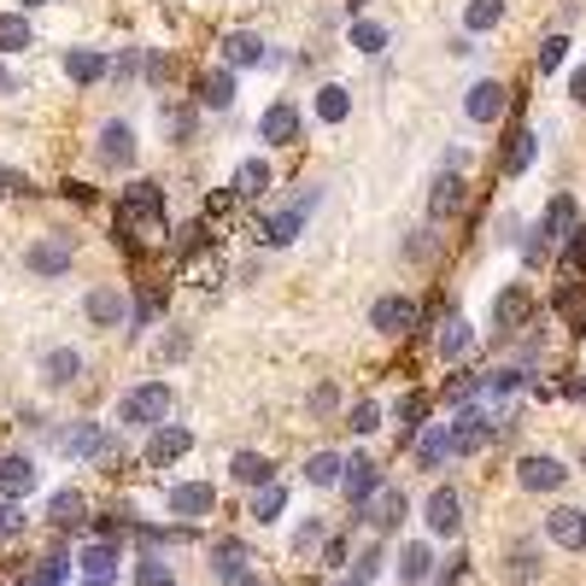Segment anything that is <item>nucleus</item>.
I'll use <instances>...</instances> for the list:
<instances>
[{
  "instance_id": "25",
  "label": "nucleus",
  "mask_w": 586,
  "mask_h": 586,
  "mask_svg": "<svg viewBox=\"0 0 586 586\" xmlns=\"http://www.w3.org/2000/svg\"><path fill=\"white\" fill-rule=\"evenodd\" d=\"M340 475H347V458H335V452L305 458V481H312V487H340Z\"/></svg>"
},
{
  "instance_id": "60",
  "label": "nucleus",
  "mask_w": 586,
  "mask_h": 586,
  "mask_svg": "<svg viewBox=\"0 0 586 586\" xmlns=\"http://www.w3.org/2000/svg\"><path fill=\"white\" fill-rule=\"evenodd\" d=\"M581 470H586V452H581Z\"/></svg>"
},
{
  "instance_id": "12",
  "label": "nucleus",
  "mask_w": 586,
  "mask_h": 586,
  "mask_svg": "<svg viewBox=\"0 0 586 586\" xmlns=\"http://www.w3.org/2000/svg\"><path fill=\"white\" fill-rule=\"evenodd\" d=\"M77 563H82V586H112V575H117V563H124V557H117L112 540H100V545L82 551Z\"/></svg>"
},
{
  "instance_id": "31",
  "label": "nucleus",
  "mask_w": 586,
  "mask_h": 586,
  "mask_svg": "<svg viewBox=\"0 0 586 586\" xmlns=\"http://www.w3.org/2000/svg\"><path fill=\"white\" fill-rule=\"evenodd\" d=\"M212 568H217L223 581L247 575V545H240V540H223V545H212Z\"/></svg>"
},
{
  "instance_id": "3",
  "label": "nucleus",
  "mask_w": 586,
  "mask_h": 586,
  "mask_svg": "<svg viewBox=\"0 0 586 586\" xmlns=\"http://www.w3.org/2000/svg\"><path fill=\"white\" fill-rule=\"evenodd\" d=\"M24 270L30 275H65L71 270V235H47L24 252Z\"/></svg>"
},
{
  "instance_id": "46",
  "label": "nucleus",
  "mask_w": 586,
  "mask_h": 586,
  "mask_svg": "<svg viewBox=\"0 0 586 586\" xmlns=\"http://www.w3.org/2000/svg\"><path fill=\"white\" fill-rule=\"evenodd\" d=\"M188 352H194V340H188V329H177V335H165V340H159V364H182Z\"/></svg>"
},
{
  "instance_id": "11",
  "label": "nucleus",
  "mask_w": 586,
  "mask_h": 586,
  "mask_svg": "<svg viewBox=\"0 0 586 586\" xmlns=\"http://www.w3.org/2000/svg\"><path fill=\"white\" fill-rule=\"evenodd\" d=\"M340 487H347L352 510H364V505H370V493L382 487V470H375L370 458H347V475H340Z\"/></svg>"
},
{
  "instance_id": "7",
  "label": "nucleus",
  "mask_w": 586,
  "mask_h": 586,
  "mask_svg": "<svg viewBox=\"0 0 586 586\" xmlns=\"http://www.w3.org/2000/svg\"><path fill=\"white\" fill-rule=\"evenodd\" d=\"M545 533H551V545H563V551H586V510L557 505L545 516Z\"/></svg>"
},
{
  "instance_id": "9",
  "label": "nucleus",
  "mask_w": 586,
  "mask_h": 586,
  "mask_svg": "<svg viewBox=\"0 0 586 586\" xmlns=\"http://www.w3.org/2000/svg\"><path fill=\"white\" fill-rule=\"evenodd\" d=\"M533 317V293L528 288H505V293H498V300H493V329H522V323Z\"/></svg>"
},
{
  "instance_id": "22",
  "label": "nucleus",
  "mask_w": 586,
  "mask_h": 586,
  "mask_svg": "<svg viewBox=\"0 0 586 586\" xmlns=\"http://www.w3.org/2000/svg\"><path fill=\"white\" fill-rule=\"evenodd\" d=\"M264 59V42L252 36V30H235L229 42H223V65H229V71H240V65H258Z\"/></svg>"
},
{
  "instance_id": "10",
  "label": "nucleus",
  "mask_w": 586,
  "mask_h": 586,
  "mask_svg": "<svg viewBox=\"0 0 586 586\" xmlns=\"http://www.w3.org/2000/svg\"><path fill=\"white\" fill-rule=\"evenodd\" d=\"M505 100H510V89L487 77V82H475V89H470V100H463V112H470L475 124H493V117H505Z\"/></svg>"
},
{
  "instance_id": "57",
  "label": "nucleus",
  "mask_w": 586,
  "mask_h": 586,
  "mask_svg": "<svg viewBox=\"0 0 586 586\" xmlns=\"http://www.w3.org/2000/svg\"><path fill=\"white\" fill-rule=\"evenodd\" d=\"M0 188H24L19 177H12V170H0Z\"/></svg>"
},
{
  "instance_id": "37",
  "label": "nucleus",
  "mask_w": 586,
  "mask_h": 586,
  "mask_svg": "<svg viewBox=\"0 0 586 586\" xmlns=\"http://www.w3.org/2000/svg\"><path fill=\"white\" fill-rule=\"evenodd\" d=\"M463 352H470V323H446V329H440V358H446V364H452V358H463Z\"/></svg>"
},
{
  "instance_id": "27",
  "label": "nucleus",
  "mask_w": 586,
  "mask_h": 586,
  "mask_svg": "<svg viewBox=\"0 0 586 586\" xmlns=\"http://www.w3.org/2000/svg\"><path fill=\"white\" fill-rule=\"evenodd\" d=\"M428 575H435V551H428V545H405L399 551V581L405 586H422Z\"/></svg>"
},
{
  "instance_id": "38",
  "label": "nucleus",
  "mask_w": 586,
  "mask_h": 586,
  "mask_svg": "<svg viewBox=\"0 0 586 586\" xmlns=\"http://www.w3.org/2000/svg\"><path fill=\"white\" fill-rule=\"evenodd\" d=\"M270 188V165H258V159H247L235 170V194H264Z\"/></svg>"
},
{
  "instance_id": "20",
  "label": "nucleus",
  "mask_w": 586,
  "mask_h": 586,
  "mask_svg": "<svg viewBox=\"0 0 586 586\" xmlns=\"http://www.w3.org/2000/svg\"><path fill=\"white\" fill-rule=\"evenodd\" d=\"M42 375H47V387H71L77 375H82V352H71V347H54L42 358Z\"/></svg>"
},
{
  "instance_id": "59",
  "label": "nucleus",
  "mask_w": 586,
  "mask_h": 586,
  "mask_svg": "<svg viewBox=\"0 0 586 586\" xmlns=\"http://www.w3.org/2000/svg\"><path fill=\"white\" fill-rule=\"evenodd\" d=\"M24 7H47V0H24Z\"/></svg>"
},
{
  "instance_id": "4",
  "label": "nucleus",
  "mask_w": 586,
  "mask_h": 586,
  "mask_svg": "<svg viewBox=\"0 0 586 586\" xmlns=\"http://www.w3.org/2000/svg\"><path fill=\"white\" fill-rule=\"evenodd\" d=\"M516 481H522L528 493H557L563 481H568V470L557 458H545V452H528L522 463H516Z\"/></svg>"
},
{
  "instance_id": "36",
  "label": "nucleus",
  "mask_w": 586,
  "mask_h": 586,
  "mask_svg": "<svg viewBox=\"0 0 586 586\" xmlns=\"http://www.w3.org/2000/svg\"><path fill=\"white\" fill-rule=\"evenodd\" d=\"M347 112H352V94H347V89H335V82H329V89L317 94V117H323V124H340V117H347Z\"/></svg>"
},
{
  "instance_id": "55",
  "label": "nucleus",
  "mask_w": 586,
  "mask_h": 586,
  "mask_svg": "<svg viewBox=\"0 0 586 586\" xmlns=\"http://www.w3.org/2000/svg\"><path fill=\"white\" fill-rule=\"evenodd\" d=\"M568 94H575V100H581V106H586V65H581V71H575V77H568Z\"/></svg>"
},
{
  "instance_id": "5",
  "label": "nucleus",
  "mask_w": 586,
  "mask_h": 586,
  "mask_svg": "<svg viewBox=\"0 0 586 586\" xmlns=\"http://www.w3.org/2000/svg\"><path fill=\"white\" fill-rule=\"evenodd\" d=\"M370 323H375L382 335L417 329V300H405V293H387V300H375V305H370Z\"/></svg>"
},
{
  "instance_id": "50",
  "label": "nucleus",
  "mask_w": 586,
  "mask_h": 586,
  "mask_svg": "<svg viewBox=\"0 0 586 586\" xmlns=\"http://www.w3.org/2000/svg\"><path fill=\"white\" fill-rule=\"evenodd\" d=\"M422 393H405V405H399V428H405V435H410V428H417V417H422Z\"/></svg>"
},
{
  "instance_id": "42",
  "label": "nucleus",
  "mask_w": 586,
  "mask_h": 586,
  "mask_svg": "<svg viewBox=\"0 0 586 586\" xmlns=\"http://www.w3.org/2000/svg\"><path fill=\"white\" fill-rule=\"evenodd\" d=\"M382 563H387V557H382V545H370L364 557H358V568H352V575L340 581V586H370L375 575H382Z\"/></svg>"
},
{
  "instance_id": "56",
  "label": "nucleus",
  "mask_w": 586,
  "mask_h": 586,
  "mask_svg": "<svg viewBox=\"0 0 586 586\" xmlns=\"http://www.w3.org/2000/svg\"><path fill=\"white\" fill-rule=\"evenodd\" d=\"M223 586H264V581H258L252 568H247V575H235V581H223Z\"/></svg>"
},
{
  "instance_id": "43",
  "label": "nucleus",
  "mask_w": 586,
  "mask_h": 586,
  "mask_svg": "<svg viewBox=\"0 0 586 586\" xmlns=\"http://www.w3.org/2000/svg\"><path fill=\"white\" fill-rule=\"evenodd\" d=\"M352 47H358V54H382V47H387V30L358 19V24H352Z\"/></svg>"
},
{
  "instance_id": "19",
  "label": "nucleus",
  "mask_w": 586,
  "mask_h": 586,
  "mask_svg": "<svg viewBox=\"0 0 586 586\" xmlns=\"http://www.w3.org/2000/svg\"><path fill=\"white\" fill-rule=\"evenodd\" d=\"M124 317H129V305H124V293H117V288H94V293H89V323H100V329H117Z\"/></svg>"
},
{
  "instance_id": "30",
  "label": "nucleus",
  "mask_w": 586,
  "mask_h": 586,
  "mask_svg": "<svg viewBox=\"0 0 586 586\" xmlns=\"http://www.w3.org/2000/svg\"><path fill=\"white\" fill-rule=\"evenodd\" d=\"M428 212H435V217H458L463 212V182L458 177H440L435 194H428Z\"/></svg>"
},
{
  "instance_id": "1",
  "label": "nucleus",
  "mask_w": 586,
  "mask_h": 586,
  "mask_svg": "<svg viewBox=\"0 0 586 586\" xmlns=\"http://www.w3.org/2000/svg\"><path fill=\"white\" fill-rule=\"evenodd\" d=\"M170 417V387L165 382H147V387H129L117 399V422L124 428H159Z\"/></svg>"
},
{
  "instance_id": "44",
  "label": "nucleus",
  "mask_w": 586,
  "mask_h": 586,
  "mask_svg": "<svg viewBox=\"0 0 586 586\" xmlns=\"http://www.w3.org/2000/svg\"><path fill=\"white\" fill-rule=\"evenodd\" d=\"M47 516H54L59 528H71V522H82V498H77V493H54V505H47Z\"/></svg>"
},
{
  "instance_id": "26",
  "label": "nucleus",
  "mask_w": 586,
  "mask_h": 586,
  "mask_svg": "<svg viewBox=\"0 0 586 586\" xmlns=\"http://www.w3.org/2000/svg\"><path fill=\"white\" fill-rule=\"evenodd\" d=\"M568 229H575V200L568 194H557L545 205V223H540V240H563Z\"/></svg>"
},
{
  "instance_id": "51",
  "label": "nucleus",
  "mask_w": 586,
  "mask_h": 586,
  "mask_svg": "<svg viewBox=\"0 0 586 586\" xmlns=\"http://www.w3.org/2000/svg\"><path fill=\"white\" fill-rule=\"evenodd\" d=\"M12 533H24V516H19V505H0V540H12Z\"/></svg>"
},
{
  "instance_id": "28",
  "label": "nucleus",
  "mask_w": 586,
  "mask_h": 586,
  "mask_svg": "<svg viewBox=\"0 0 586 586\" xmlns=\"http://www.w3.org/2000/svg\"><path fill=\"white\" fill-rule=\"evenodd\" d=\"M300 229H305V205H293V212L270 217V223H264V229H258V235H264V247H288V240L300 235Z\"/></svg>"
},
{
  "instance_id": "33",
  "label": "nucleus",
  "mask_w": 586,
  "mask_h": 586,
  "mask_svg": "<svg viewBox=\"0 0 586 586\" xmlns=\"http://www.w3.org/2000/svg\"><path fill=\"white\" fill-rule=\"evenodd\" d=\"M498 19H505V0H470V7H463V30H470V36L493 30Z\"/></svg>"
},
{
  "instance_id": "8",
  "label": "nucleus",
  "mask_w": 586,
  "mask_h": 586,
  "mask_svg": "<svg viewBox=\"0 0 586 586\" xmlns=\"http://www.w3.org/2000/svg\"><path fill=\"white\" fill-rule=\"evenodd\" d=\"M170 516H212L217 510V487L212 481H182V487H170Z\"/></svg>"
},
{
  "instance_id": "15",
  "label": "nucleus",
  "mask_w": 586,
  "mask_h": 586,
  "mask_svg": "<svg viewBox=\"0 0 586 586\" xmlns=\"http://www.w3.org/2000/svg\"><path fill=\"white\" fill-rule=\"evenodd\" d=\"M258 135H264V142H275V147H288L293 135H300V112H293L288 100H275V106L258 117Z\"/></svg>"
},
{
  "instance_id": "13",
  "label": "nucleus",
  "mask_w": 586,
  "mask_h": 586,
  "mask_svg": "<svg viewBox=\"0 0 586 586\" xmlns=\"http://www.w3.org/2000/svg\"><path fill=\"white\" fill-rule=\"evenodd\" d=\"M36 463L30 458H0V498H30L36 493Z\"/></svg>"
},
{
  "instance_id": "18",
  "label": "nucleus",
  "mask_w": 586,
  "mask_h": 586,
  "mask_svg": "<svg viewBox=\"0 0 586 586\" xmlns=\"http://www.w3.org/2000/svg\"><path fill=\"white\" fill-rule=\"evenodd\" d=\"M100 159L117 165V170L135 165V129L129 124H106V129H100Z\"/></svg>"
},
{
  "instance_id": "53",
  "label": "nucleus",
  "mask_w": 586,
  "mask_h": 586,
  "mask_svg": "<svg viewBox=\"0 0 586 586\" xmlns=\"http://www.w3.org/2000/svg\"><path fill=\"white\" fill-rule=\"evenodd\" d=\"M159 117H165V129L177 135V142H188V135H194V117H188V112H159Z\"/></svg>"
},
{
  "instance_id": "21",
  "label": "nucleus",
  "mask_w": 586,
  "mask_h": 586,
  "mask_svg": "<svg viewBox=\"0 0 586 586\" xmlns=\"http://www.w3.org/2000/svg\"><path fill=\"white\" fill-rule=\"evenodd\" d=\"M229 475L240 481V487H270V481H275V463L270 458H258V452H235V463H229Z\"/></svg>"
},
{
  "instance_id": "47",
  "label": "nucleus",
  "mask_w": 586,
  "mask_h": 586,
  "mask_svg": "<svg viewBox=\"0 0 586 586\" xmlns=\"http://www.w3.org/2000/svg\"><path fill=\"white\" fill-rule=\"evenodd\" d=\"M317 545H323V522H312V516H305V522L293 528V551L305 557V551H317Z\"/></svg>"
},
{
  "instance_id": "23",
  "label": "nucleus",
  "mask_w": 586,
  "mask_h": 586,
  "mask_svg": "<svg viewBox=\"0 0 586 586\" xmlns=\"http://www.w3.org/2000/svg\"><path fill=\"white\" fill-rule=\"evenodd\" d=\"M200 106L229 112V106H235V77H229V71H205V77H200Z\"/></svg>"
},
{
  "instance_id": "49",
  "label": "nucleus",
  "mask_w": 586,
  "mask_h": 586,
  "mask_svg": "<svg viewBox=\"0 0 586 586\" xmlns=\"http://www.w3.org/2000/svg\"><path fill=\"white\" fill-rule=\"evenodd\" d=\"M563 59H568V42H563V36H551V42L540 47V71H557Z\"/></svg>"
},
{
  "instance_id": "35",
  "label": "nucleus",
  "mask_w": 586,
  "mask_h": 586,
  "mask_svg": "<svg viewBox=\"0 0 586 586\" xmlns=\"http://www.w3.org/2000/svg\"><path fill=\"white\" fill-rule=\"evenodd\" d=\"M124 212H129V217H159V212H165L159 188H153V182H135V188H129V205H124Z\"/></svg>"
},
{
  "instance_id": "2",
  "label": "nucleus",
  "mask_w": 586,
  "mask_h": 586,
  "mask_svg": "<svg viewBox=\"0 0 586 586\" xmlns=\"http://www.w3.org/2000/svg\"><path fill=\"white\" fill-rule=\"evenodd\" d=\"M493 435H498V422L487 417V410H463V417L452 422V458H475Z\"/></svg>"
},
{
  "instance_id": "34",
  "label": "nucleus",
  "mask_w": 586,
  "mask_h": 586,
  "mask_svg": "<svg viewBox=\"0 0 586 586\" xmlns=\"http://www.w3.org/2000/svg\"><path fill=\"white\" fill-rule=\"evenodd\" d=\"M65 77H71V82H100V77H106V59L89 54V47H77V54H65Z\"/></svg>"
},
{
  "instance_id": "16",
  "label": "nucleus",
  "mask_w": 586,
  "mask_h": 586,
  "mask_svg": "<svg viewBox=\"0 0 586 586\" xmlns=\"http://www.w3.org/2000/svg\"><path fill=\"white\" fill-rule=\"evenodd\" d=\"M188 446H194V435H188V428H177V422H159L153 428V446H147V458L153 463H177Z\"/></svg>"
},
{
  "instance_id": "24",
  "label": "nucleus",
  "mask_w": 586,
  "mask_h": 586,
  "mask_svg": "<svg viewBox=\"0 0 586 586\" xmlns=\"http://www.w3.org/2000/svg\"><path fill=\"white\" fill-rule=\"evenodd\" d=\"M440 458H452V422H435V428L417 440V463H422V470H435Z\"/></svg>"
},
{
  "instance_id": "41",
  "label": "nucleus",
  "mask_w": 586,
  "mask_h": 586,
  "mask_svg": "<svg viewBox=\"0 0 586 586\" xmlns=\"http://www.w3.org/2000/svg\"><path fill=\"white\" fill-rule=\"evenodd\" d=\"M347 428H352V435H375V428H382V405H375V399H358L352 417H347Z\"/></svg>"
},
{
  "instance_id": "48",
  "label": "nucleus",
  "mask_w": 586,
  "mask_h": 586,
  "mask_svg": "<svg viewBox=\"0 0 586 586\" xmlns=\"http://www.w3.org/2000/svg\"><path fill=\"white\" fill-rule=\"evenodd\" d=\"M435 247H440V235H435V229H417V235H410V247H405V252L417 258V264H428V258H435Z\"/></svg>"
},
{
  "instance_id": "14",
  "label": "nucleus",
  "mask_w": 586,
  "mask_h": 586,
  "mask_svg": "<svg viewBox=\"0 0 586 586\" xmlns=\"http://www.w3.org/2000/svg\"><path fill=\"white\" fill-rule=\"evenodd\" d=\"M59 452L65 458H100L106 452V435H100V422H71L59 435Z\"/></svg>"
},
{
  "instance_id": "54",
  "label": "nucleus",
  "mask_w": 586,
  "mask_h": 586,
  "mask_svg": "<svg viewBox=\"0 0 586 586\" xmlns=\"http://www.w3.org/2000/svg\"><path fill=\"white\" fill-rule=\"evenodd\" d=\"M312 410H317V417H323V410H335V387H317L312 393Z\"/></svg>"
},
{
  "instance_id": "52",
  "label": "nucleus",
  "mask_w": 586,
  "mask_h": 586,
  "mask_svg": "<svg viewBox=\"0 0 586 586\" xmlns=\"http://www.w3.org/2000/svg\"><path fill=\"white\" fill-rule=\"evenodd\" d=\"M522 387V370H493L487 375V393H516Z\"/></svg>"
},
{
  "instance_id": "45",
  "label": "nucleus",
  "mask_w": 586,
  "mask_h": 586,
  "mask_svg": "<svg viewBox=\"0 0 586 586\" xmlns=\"http://www.w3.org/2000/svg\"><path fill=\"white\" fill-rule=\"evenodd\" d=\"M528 159H533V135L516 129V135H510V153H505V170L516 177V170H528Z\"/></svg>"
},
{
  "instance_id": "29",
  "label": "nucleus",
  "mask_w": 586,
  "mask_h": 586,
  "mask_svg": "<svg viewBox=\"0 0 586 586\" xmlns=\"http://www.w3.org/2000/svg\"><path fill=\"white\" fill-rule=\"evenodd\" d=\"M30 42H36V36H30L24 12H0V54H24Z\"/></svg>"
},
{
  "instance_id": "6",
  "label": "nucleus",
  "mask_w": 586,
  "mask_h": 586,
  "mask_svg": "<svg viewBox=\"0 0 586 586\" xmlns=\"http://www.w3.org/2000/svg\"><path fill=\"white\" fill-rule=\"evenodd\" d=\"M422 516H428V533H440V540H452V533L463 528V505H458L452 487H435V493H428Z\"/></svg>"
},
{
  "instance_id": "32",
  "label": "nucleus",
  "mask_w": 586,
  "mask_h": 586,
  "mask_svg": "<svg viewBox=\"0 0 586 586\" xmlns=\"http://www.w3.org/2000/svg\"><path fill=\"white\" fill-rule=\"evenodd\" d=\"M505 575H510L516 586L540 581V551H533V545H510V557H505Z\"/></svg>"
},
{
  "instance_id": "40",
  "label": "nucleus",
  "mask_w": 586,
  "mask_h": 586,
  "mask_svg": "<svg viewBox=\"0 0 586 586\" xmlns=\"http://www.w3.org/2000/svg\"><path fill=\"white\" fill-rule=\"evenodd\" d=\"M135 586H177V575H170L165 557H142L135 563Z\"/></svg>"
},
{
  "instance_id": "17",
  "label": "nucleus",
  "mask_w": 586,
  "mask_h": 586,
  "mask_svg": "<svg viewBox=\"0 0 586 586\" xmlns=\"http://www.w3.org/2000/svg\"><path fill=\"white\" fill-rule=\"evenodd\" d=\"M364 516H370L375 528H399V522H405V493H399V487H375L370 505H364Z\"/></svg>"
},
{
  "instance_id": "58",
  "label": "nucleus",
  "mask_w": 586,
  "mask_h": 586,
  "mask_svg": "<svg viewBox=\"0 0 586 586\" xmlns=\"http://www.w3.org/2000/svg\"><path fill=\"white\" fill-rule=\"evenodd\" d=\"M0 94H12V77L7 71H0Z\"/></svg>"
},
{
  "instance_id": "39",
  "label": "nucleus",
  "mask_w": 586,
  "mask_h": 586,
  "mask_svg": "<svg viewBox=\"0 0 586 586\" xmlns=\"http://www.w3.org/2000/svg\"><path fill=\"white\" fill-rule=\"evenodd\" d=\"M282 505H288V493L275 487V481H270V487H258V493H252V516H258V522H275V516H282Z\"/></svg>"
}]
</instances>
